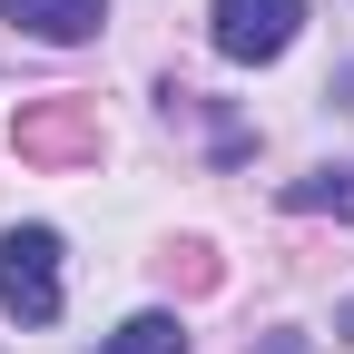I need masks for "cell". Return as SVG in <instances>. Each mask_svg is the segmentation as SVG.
<instances>
[{
  "label": "cell",
  "mask_w": 354,
  "mask_h": 354,
  "mask_svg": "<svg viewBox=\"0 0 354 354\" xmlns=\"http://www.w3.org/2000/svg\"><path fill=\"white\" fill-rule=\"evenodd\" d=\"M59 227H10L0 236V315L20 325H50L59 315Z\"/></svg>",
  "instance_id": "1"
},
{
  "label": "cell",
  "mask_w": 354,
  "mask_h": 354,
  "mask_svg": "<svg viewBox=\"0 0 354 354\" xmlns=\"http://www.w3.org/2000/svg\"><path fill=\"white\" fill-rule=\"evenodd\" d=\"M295 30H305V0H216V10H207L216 59H236V69L286 59V50H295Z\"/></svg>",
  "instance_id": "2"
},
{
  "label": "cell",
  "mask_w": 354,
  "mask_h": 354,
  "mask_svg": "<svg viewBox=\"0 0 354 354\" xmlns=\"http://www.w3.org/2000/svg\"><path fill=\"white\" fill-rule=\"evenodd\" d=\"M0 20L30 30V39H50V50H79V39H99L109 0H0Z\"/></svg>",
  "instance_id": "3"
},
{
  "label": "cell",
  "mask_w": 354,
  "mask_h": 354,
  "mask_svg": "<svg viewBox=\"0 0 354 354\" xmlns=\"http://www.w3.org/2000/svg\"><path fill=\"white\" fill-rule=\"evenodd\" d=\"M20 148L30 158H99V128L79 109H50V118H20Z\"/></svg>",
  "instance_id": "4"
},
{
  "label": "cell",
  "mask_w": 354,
  "mask_h": 354,
  "mask_svg": "<svg viewBox=\"0 0 354 354\" xmlns=\"http://www.w3.org/2000/svg\"><path fill=\"white\" fill-rule=\"evenodd\" d=\"M99 354H187V325H177L167 305H148V315H128V325H118Z\"/></svg>",
  "instance_id": "5"
},
{
  "label": "cell",
  "mask_w": 354,
  "mask_h": 354,
  "mask_svg": "<svg viewBox=\"0 0 354 354\" xmlns=\"http://www.w3.org/2000/svg\"><path fill=\"white\" fill-rule=\"evenodd\" d=\"M286 207H295V216H354V167H315V177H295Z\"/></svg>",
  "instance_id": "6"
},
{
  "label": "cell",
  "mask_w": 354,
  "mask_h": 354,
  "mask_svg": "<svg viewBox=\"0 0 354 354\" xmlns=\"http://www.w3.org/2000/svg\"><path fill=\"white\" fill-rule=\"evenodd\" d=\"M344 335H354V305H344Z\"/></svg>",
  "instance_id": "7"
}]
</instances>
